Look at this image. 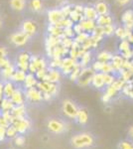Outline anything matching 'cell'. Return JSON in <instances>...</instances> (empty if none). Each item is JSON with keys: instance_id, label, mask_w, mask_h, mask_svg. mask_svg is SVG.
<instances>
[{"instance_id": "ffe728a7", "label": "cell", "mask_w": 133, "mask_h": 149, "mask_svg": "<svg viewBox=\"0 0 133 149\" xmlns=\"http://www.w3.org/2000/svg\"><path fill=\"white\" fill-rule=\"evenodd\" d=\"M37 83H38V80L35 77V74L29 73L26 74V78L23 81V86H24V88L27 90V88H31L36 86H37Z\"/></svg>"}, {"instance_id": "d590c367", "label": "cell", "mask_w": 133, "mask_h": 149, "mask_svg": "<svg viewBox=\"0 0 133 149\" xmlns=\"http://www.w3.org/2000/svg\"><path fill=\"white\" fill-rule=\"evenodd\" d=\"M14 143H15L16 146L18 147H21L24 144L26 143V137L24 136V134H18L15 138H14Z\"/></svg>"}, {"instance_id": "f5cc1de1", "label": "cell", "mask_w": 133, "mask_h": 149, "mask_svg": "<svg viewBox=\"0 0 133 149\" xmlns=\"http://www.w3.org/2000/svg\"><path fill=\"white\" fill-rule=\"evenodd\" d=\"M10 122H9L8 120H6L4 117H2L1 115H0V126H2V127H8L9 125H10Z\"/></svg>"}, {"instance_id": "816d5d0a", "label": "cell", "mask_w": 133, "mask_h": 149, "mask_svg": "<svg viewBox=\"0 0 133 149\" xmlns=\"http://www.w3.org/2000/svg\"><path fill=\"white\" fill-rule=\"evenodd\" d=\"M122 57L125 58L126 60H129L131 59V58L133 57V51L131 49L128 50V51H125V52H122Z\"/></svg>"}, {"instance_id": "f546056e", "label": "cell", "mask_w": 133, "mask_h": 149, "mask_svg": "<svg viewBox=\"0 0 133 149\" xmlns=\"http://www.w3.org/2000/svg\"><path fill=\"white\" fill-rule=\"evenodd\" d=\"M122 57L120 56H112L111 59V66H112L113 70H121L122 69V64H123Z\"/></svg>"}, {"instance_id": "d6986e66", "label": "cell", "mask_w": 133, "mask_h": 149, "mask_svg": "<svg viewBox=\"0 0 133 149\" xmlns=\"http://www.w3.org/2000/svg\"><path fill=\"white\" fill-rule=\"evenodd\" d=\"M16 86L15 84L11 81H3V97L10 98L12 93L15 91Z\"/></svg>"}, {"instance_id": "83f0119b", "label": "cell", "mask_w": 133, "mask_h": 149, "mask_svg": "<svg viewBox=\"0 0 133 149\" xmlns=\"http://www.w3.org/2000/svg\"><path fill=\"white\" fill-rule=\"evenodd\" d=\"M26 0H10V6L15 11H22L25 8Z\"/></svg>"}, {"instance_id": "be15d7a7", "label": "cell", "mask_w": 133, "mask_h": 149, "mask_svg": "<svg viewBox=\"0 0 133 149\" xmlns=\"http://www.w3.org/2000/svg\"><path fill=\"white\" fill-rule=\"evenodd\" d=\"M0 113H1V109H0Z\"/></svg>"}, {"instance_id": "b9f144b4", "label": "cell", "mask_w": 133, "mask_h": 149, "mask_svg": "<svg viewBox=\"0 0 133 149\" xmlns=\"http://www.w3.org/2000/svg\"><path fill=\"white\" fill-rule=\"evenodd\" d=\"M114 26L112 25V24H110V25H105L102 27V31H103V35H106V36H110L112 35L113 33H114Z\"/></svg>"}, {"instance_id": "681fc988", "label": "cell", "mask_w": 133, "mask_h": 149, "mask_svg": "<svg viewBox=\"0 0 133 149\" xmlns=\"http://www.w3.org/2000/svg\"><path fill=\"white\" fill-rule=\"evenodd\" d=\"M116 91L114 90V88H112V86H107V88H106V91H105V95H108L110 98L112 97H114L115 95H116Z\"/></svg>"}, {"instance_id": "91938a15", "label": "cell", "mask_w": 133, "mask_h": 149, "mask_svg": "<svg viewBox=\"0 0 133 149\" xmlns=\"http://www.w3.org/2000/svg\"><path fill=\"white\" fill-rule=\"evenodd\" d=\"M127 39H128L127 41L130 43V44H133V33H131V34H130L129 36H128Z\"/></svg>"}, {"instance_id": "44dd1931", "label": "cell", "mask_w": 133, "mask_h": 149, "mask_svg": "<svg viewBox=\"0 0 133 149\" xmlns=\"http://www.w3.org/2000/svg\"><path fill=\"white\" fill-rule=\"evenodd\" d=\"M91 84L94 88H102L104 86V81H103V74L102 73H94L93 80H91Z\"/></svg>"}, {"instance_id": "2e32d148", "label": "cell", "mask_w": 133, "mask_h": 149, "mask_svg": "<svg viewBox=\"0 0 133 149\" xmlns=\"http://www.w3.org/2000/svg\"><path fill=\"white\" fill-rule=\"evenodd\" d=\"M26 74H27L26 72L15 69V71L13 72L10 78V81H13L14 84H23V81L26 78Z\"/></svg>"}, {"instance_id": "5bb4252c", "label": "cell", "mask_w": 133, "mask_h": 149, "mask_svg": "<svg viewBox=\"0 0 133 149\" xmlns=\"http://www.w3.org/2000/svg\"><path fill=\"white\" fill-rule=\"evenodd\" d=\"M63 18L65 17L63 16L60 9H53V10H50L48 12V20H49L50 24H56L60 20H62Z\"/></svg>"}, {"instance_id": "e575fe53", "label": "cell", "mask_w": 133, "mask_h": 149, "mask_svg": "<svg viewBox=\"0 0 133 149\" xmlns=\"http://www.w3.org/2000/svg\"><path fill=\"white\" fill-rule=\"evenodd\" d=\"M5 134H6V137L7 138L14 139L17 135H18V132H17L15 127L12 125V124H10V125H9L8 127H6Z\"/></svg>"}, {"instance_id": "7c38bea8", "label": "cell", "mask_w": 133, "mask_h": 149, "mask_svg": "<svg viewBox=\"0 0 133 149\" xmlns=\"http://www.w3.org/2000/svg\"><path fill=\"white\" fill-rule=\"evenodd\" d=\"M10 100L12 102L14 103V105H22L25 102V95L21 91V88H15V91L12 93L10 97Z\"/></svg>"}, {"instance_id": "f6af8a7d", "label": "cell", "mask_w": 133, "mask_h": 149, "mask_svg": "<svg viewBox=\"0 0 133 149\" xmlns=\"http://www.w3.org/2000/svg\"><path fill=\"white\" fill-rule=\"evenodd\" d=\"M76 35L72 30V27H68V28H64L63 29V36L64 37H68V38H72Z\"/></svg>"}, {"instance_id": "8992f818", "label": "cell", "mask_w": 133, "mask_h": 149, "mask_svg": "<svg viewBox=\"0 0 133 149\" xmlns=\"http://www.w3.org/2000/svg\"><path fill=\"white\" fill-rule=\"evenodd\" d=\"M62 109L66 116L70 117V118H76L79 109L77 107L76 103L74 102H72L71 100H66L63 102Z\"/></svg>"}, {"instance_id": "52a82bcc", "label": "cell", "mask_w": 133, "mask_h": 149, "mask_svg": "<svg viewBox=\"0 0 133 149\" xmlns=\"http://www.w3.org/2000/svg\"><path fill=\"white\" fill-rule=\"evenodd\" d=\"M37 86L42 93H49L53 97H55L58 93L57 84L50 83V81H38L37 86Z\"/></svg>"}, {"instance_id": "8fae6325", "label": "cell", "mask_w": 133, "mask_h": 149, "mask_svg": "<svg viewBox=\"0 0 133 149\" xmlns=\"http://www.w3.org/2000/svg\"><path fill=\"white\" fill-rule=\"evenodd\" d=\"M22 31L30 38L37 33V25L32 20H25L22 23Z\"/></svg>"}, {"instance_id": "7bdbcfd3", "label": "cell", "mask_w": 133, "mask_h": 149, "mask_svg": "<svg viewBox=\"0 0 133 149\" xmlns=\"http://www.w3.org/2000/svg\"><path fill=\"white\" fill-rule=\"evenodd\" d=\"M122 21L123 23H128L133 21V11L127 10L124 14L122 15Z\"/></svg>"}, {"instance_id": "e7e4bbea", "label": "cell", "mask_w": 133, "mask_h": 149, "mask_svg": "<svg viewBox=\"0 0 133 149\" xmlns=\"http://www.w3.org/2000/svg\"><path fill=\"white\" fill-rule=\"evenodd\" d=\"M57 1H62V0H57Z\"/></svg>"}, {"instance_id": "4fadbf2b", "label": "cell", "mask_w": 133, "mask_h": 149, "mask_svg": "<svg viewBox=\"0 0 133 149\" xmlns=\"http://www.w3.org/2000/svg\"><path fill=\"white\" fill-rule=\"evenodd\" d=\"M60 79H61V74L58 71V69H50V71H47V74L42 81L57 84L60 81Z\"/></svg>"}, {"instance_id": "1f68e13d", "label": "cell", "mask_w": 133, "mask_h": 149, "mask_svg": "<svg viewBox=\"0 0 133 149\" xmlns=\"http://www.w3.org/2000/svg\"><path fill=\"white\" fill-rule=\"evenodd\" d=\"M68 17L71 19L74 23H78L81 20V19H84V17L81 16V13H79L78 11L74 10V9H72V11L70 12V14H69Z\"/></svg>"}, {"instance_id": "ab89813d", "label": "cell", "mask_w": 133, "mask_h": 149, "mask_svg": "<svg viewBox=\"0 0 133 149\" xmlns=\"http://www.w3.org/2000/svg\"><path fill=\"white\" fill-rule=\"evenodd\" d=\"M125 84H126V81H124L123 80H115L112 83V85H110V86H112V88H114L116 92H118V91L122 90Z\"/></svg>"}, {"instance_id": "484cf974", "label": "cell", "mask_w": 133, "mask_h": 149, "mask_svg": "<svg viewBox=\"0 0 133 149\" xmlns=\"http://www.w3.org/2000/svg\"><path fill=\"white\" fill-rule=\"evenodd\" d=\"M14 103L12 102V100L10 98L7 97H2V100H0V109H1V112L2 111H10V110L13 109Z\"/></svg>"}, {"instance_id": "11a10c76", "label": "cell", "mask_w": 133, "mask_h": 149, "mask_svg": "<svg viewBox=\"0 0 133 149\" xmlns=\"http://www.w3.org/2000/svg\"><path fill=\"white\" fill-rule=\"evenodd\" d=\"M43 93V100H47V102H49V100H52L53 95H51L49 93Z\"/></svg>"}, {"instance_id": "4316f807", "label": "cell", "mask_w": 133, "mask_h": 149, "mask_svg": "<svg viewBox=\"0 0 133 149\" xmlns=\"http://www.w3.org/2000/svg\"><path fill=\"white\" fill-rule=\"evenodd\" d=\"M76 119L79 124H86L88 120V115L86 110L84 109H78V113H77Z\"/></svg>"}, {"instance_id": "836d02e7", "label": "cell", "mask_w": 133, "mask_h": 149, "mask_svg": "<svg viewBox=\"0 0 133 149\" xmlns=\"http://www.w3.org/2000/svg\"><path fill=\"white\" fill-rule=\"evenodd\" d=\"M29 6H30V8L32 9L33 11H35V12L40 11L43 7L42 0H30Z\"/></svg>"}, {"instance_id": "74e56055", "label": "cell", "mask_w": 133, "mask_h": 149, "mask_svg": "<svg viewBox=\"0 0 133 149\" xmlns=\"http://www.w3.org/2000/svg\"><path fill=\"white\" fill-rule=\"evenodd\" d=\"M63 39L61 38V44L63 47L67 48V49H69V48H72V43H74V40H72V38H68V37H64V36H62Z\"/></svg>"}, {"instance_id": "d4e9b609", "label": "cell", "mask_w": 133, "mask_h": 149, "mask_svg": "<svg viewBox=\"0 0 133 149\" xmlns=\"http://www.w3.org/2000/svg\"><path fill=\"white\" fill-rule=\"evenodd\" d=\"M93 7L98 15H104L108 13V5L104 1H97Z\"/></svg>"}, {"instance_id": "db71d44e", "label": "cell", "mask_w": 133, "mask_h": 149, "mask_svg": "<svg viewBox=\"0 0 133 149\" xmlns=\"http://www.w3.org/2000/svg\"><path fill=\"white\" fill-rule=\"evenodd\" d=\"M5 130H6L5 127L0 126V142H1V141H4V140H5V138H6Z\"/></svg>"}, {"instance_id": "f907efd6", "label": "cell", "mask_w": 133, "mask_h": 149, "mask_svg": "<svg viewBox=\"0 0 133 149\" xmlns=\"http://www.w3.org/2000/svg\"><path fill=\"white\" fill-rule=\"evenodd\" d=\"M60 10H61L64 17H68V16H69V14H70V12L72 11V7L70 5H65V6H63Z\"/></svg>"}, {"instance_id": "7dc6e473", "label": "cell", "mask_w": 133, "mask_h": 149, "mask_svg": "<svg viewBox=\"0 0 133 149\" xmlns=\"http://www.w3.org/2000/svg\"><path fill=\"white\" fill-rule=\"evenodd\" d=\"M46 74H47V69H41L38 70L34 74H35V77L37 78L38 81H42L44 79V77L46 76Z\"/></svg>"}, {"instance_id": "7402d4cb", "label": "cell", "mask_w": 133, "mask_h": 149, "mask_svg": "<svg viewBox=\"0 0 133 149\" xmlns=\"http://www.w3.org/2000/svg\"><path fill=\"white\" fill-rule=\"evenodd\" d=\"M15 67L13 65H10L8 67H5V68H2L1 69V79L3 80V81H10V78L13 74V72L15 71Z\"/></svg>"}, {"instance_id": "c3c4849f", "label": "cell", "mask_w": 133, "mask_h": 149, "mask_svg": "<svg viewBox=\"0 0 133 149\" xmlns=\"http://www.w3.org/2000/svg\"><path fill=\"white\" fill-rule=\"evenodd\" d=\"M121 77H122V79L121 80H123L124 81H127L131 79V77H132V74H131V72L130 71H128V70H125V69H123L122 70V73H121Z\"/></svg>"}, {"instance_id": "d6a6232c", "label": "cell", "mask_w": 133, "mask_h": 149, "mask_svg": "<svg viewBox=\"0 0 133 149\" xmlns=\"http://www.w3.org/2000/svg\"><path fill=\"white\" fill-rule=\"evenodd\" d=\"M112 59V55L108 52H100V54L97 55V61L102 62V63H106V62H109Z\"/></svg>"}, {"instance_id": "6125c7cd", "label": "cell", "mask_w": 133, "mask_h": 149, "mask_svg": "<svg viewBox=\"0 0 133 149\" xmlns=\"http://www.w3.org/2000/svg\"><path fill=\"white\" fill-rule=\"evenodd\" d=\"M1 25H2V22H1V20H0V28H1Z\"/></svg>"}, {"instance_id": "5b68a950", "label": "cell", "mask_w": 133, "mask_h": 149, "mask_svg": "<svg viewBox=\"0 0 133 149\" xmlns=\"http://www.w3.org/2000/svg\"><path fill=\"white\" fill-rule=\"evenodd\" d=\"M24 95H25V100H29L30 102H40L43 100V93L37 86L27 88Z\"/></svg>"}, {"instance_id": "6f0895ef", "label": "cell", "mask_w": 133, "mask_h": 149, "mask_svg": "<svg viewBox=\"0 0 133 149\" xmlns=\"http://www.w3.org/2000/svg\"><path fill=\"white\" fill-rule=\"evenodd\" d=\"M130 1H131V0H116V2L119 5H126Z\"/></svg>"}, {"instance_id": "e0dca14e", "label": "cell", "mask_w": 133, "mask_h": 149, "mask_svg": "<svg viewBox=\"0 0 133 149\" xmlns=\"http://www.w3.org/2000/svg\"><path fill=\"white\" fill-rule=\"evenodd\" d=\"M8 51L5 47L0 46V68H5L10 66V60L8 59Z\"/></svg>"}, {"instance_id": "03108f58", "label": "cell", "mask_w": 133, "mask_h": 149, "mask_svg": "<svg viewBox=\"0 0 133 149\" xmlns=\"http://www.w3.org/2000/svg\"><path fill=\"white\" fill-rule=\"evenodd\" d=\"M132 51H133V50H132Z\"/></svg>"}, {"instance_id": "277c9868", "label": "cell", "mask_w": 133, "mask_h": 149, "mask_svg": "<svg viewBox=\"0 0 133 149\" xmlns=\"http://www.w3.org/2000/svg\"><path fill=\"white\" fill-rule=\"evenodd\" d=\"M47 68V63L43 58L37 57V56H31L30 61H29V67L28 72L31 74H35L38 70L46 69Z\"/></svg>"}, {"instance_id": "30bf717a", "label": "cell", "mask_w": 133, "mask_h": 149, "mask_svg": "<svg viewBox=\"0 0 133 149\" xmlns=\"http://www.w3.org/2000/svg\"><path fill=\"white\" fill-rule=\"evenodd\" d=\"M47 127L51 132L57 133V134L63 133V132L65 131V129H66V126H65L64 122L56 118L50 119L47 123Z\"/></svg>"}, {"instance_id": "9c48e42d", "label": "cell", "mask_w": 133, "mask_h": 149, "mask_svg": "<svg viewBox=\"0 0 133 149\" xmlns=\"http://www.w3.org/2000/svg\"><path fill=\"white\" fill-rule=\"evenodd\" d=\"M28 40H29V37L23 32V31L15 32L10 36V42L16 47H22L24 45H26Z\"/></svg>"}, {"instance_id": "cb8c5ba5", "label": "cell", "mask_w": 133, "mask_h": 149, "mask_svg": "<svg viewBox=\"0 0 133 149\" xmlns=\"http://www.w3.org/2000/svg\"><path fill=\"white\" fill-rule=\"evenodd\" d=\"M112 22H113L112 18H111L108 14L98 15L97 19L95 20L96 26H100V27H103V26H105V25H110V24H112Z\"/></svg>"}, {"instance_id": "ac0fdd59", "label": "cell", "mask_w": 133, "mask_h": 149, "mask_svg": "<svg viewBox=\"0 0 133 149\" xmlns=\"http://www.w3.org/2000/svg\"><path fill=\"white\" fill-rule=\"evenodd\" d=\"M79 24L81 25V29H83L84 32L86 33H89V32H93V29L95 28L96 24L95 21L93 20H88V19H81V21L79 22Z\"/></svg>"}, {"instance_id": "3957f363", "label": "cell", "mask_w": 133, "mask_h": 149, "mask_svg": "<svg viewBox=\"0 0 133 149\" xmlns=\"http://www.w3.org/2000/svg\"><path fill=\"white\" fill-rule=\"evenodd\" d=\"M95 72L93 71V68H89V67H86V68H81V73L78 78V83L79 86H88L89 84H91V80H93V77Z\"/></svg>"}, {"instance_id": "f1b7e54d", "label": "cell", "mask_w": 133, "mask_h": 149, "mask_svg": "<svg viewBox=\"0 0 133 149\" xmlns=\"http://www.w3.org/2000/svg\"><path fill=\"white\" fill-rule=\"evenodd\" d=\"M48 32L51 36H54V37L61 38L63 36V29L53 24H50V26L48 27Z\"/></svg>"}, {"instance_id": "6da1fadb", "label": "cell", "mask_w": 133, "mask_h": 149, "mask_svg": "<svg viewBox=\"0 0 133 149\" xmlns=\"http://www.w3.org/2000/svg\"><path fill=\"white\" fill-rule=\"evenodd\" d=\"M71 143L72 147L77 149L89 147L93 144V137L89 133H79L72 136Z\"/></svg>"}, {"instance_id": "8d00e7d4", "label": "cell", "mask_w": 133, "mask_h": 149, "mask_svg": "<svg viewBox=\"0 0 133 149\" xmlns=\"http://www.w3.org/2000/svg\"><path fill=\"white\" fill-rule=\"evenodd\" d=\"M88 37H89V34H88V33L83 32V33H81V34H78V35H77L76 39H75L74 41H75V42L78 43V44L81 45V44H83V43L84 42V41L88 39Z\"/></svg>"}, {"instance_id": "f35d334b", "label": "cell", "mask_w": 133, "mask_h": 149, "mask_svg": "<svg viewBox=\"0 0 133 149\" xmlns=\"http://www.w3.org/2000/svg\"><path fill=\"white\" fill-rule=\"evenodd\" d=\"M113 68L111 66V64L109 62H106V63H102V67H101L100 72L102 74H109V73H113Z\"/></svg>"}, {"instance_id": "680465c9", "label": "cell", "mask_w": 133, "mask_h": 149, "mask_svg": "<svg viewBox=\"0 0 133 149\" xmlns=\"http://www.w3.org/2000/svg\"><path fill=\"white\" fill-rule=\"evenodd\" d=\"M3 97V81H0V100Z\"/></svg>"}, {"instance_id": "4dcf8cb0", "label": "cell", "mask_w": 133, "mask_h": 149, "mask_svg": "<svg viewBox=\"0 0 133 149\" xmlns=\"http://www.w3.org/2000/svg\"><path fill=\"white\" fill-rule=\"evenodd\" d=\"M91 54L88 51H86L84 53V55L81 57V62H79V66H81V68H86V67H88V65L89 64V62H91Z\"/></svg>"}, {"instance_id": "7a4b0ae2", "label": "cell", "mask_w": 133, "mask_h": 149, "mask_svg": "<svg viewBox=\"0 0 133 149\" xmlns=\"http://www.w3.org/2000/svg\"><path fill=\"white\" fill-rule=\"evenodd\" d=\"M11 124L16 128L18 134H25L31 128V122L26 116L23 117H13Z\"/></svg>"}, {"instance_id": "ba28073f", "label": "cell", "mask_w": 133, "mask_h": 149, "mask_svg": "<svg viewBox=\"0 0 133 149\" xmlns=\"http://www.w3.org/2000/svg\"><path fill=\"white\" fill-rule=\"evenodd\" d=\"M30 55L27 52H20L17 57L16 61V69L21 70L27 73L28 67H29V61H30Z\"/></svg>"}, {"instance_id": "bcb514c9", "label": "cell", "mask_w": 133, "mask_h": 149, "mask_svg": "<svg viewBox=\"0 0 133 149\" xmlns=\"http://www.w3.org/2000/svg\"><path fill=\"white\" fill-rule=\"evenodd\" d=\"M119 149H133V142L129 140L121 141L119 144Z\"/></svg>"}, {"instance_id": "94428289", "label": "cell", "mask_w": 133, "mask_h": 149, "mask_svg": "<svg viewBox=\"0 0 133 149\" xmlns=\"http://www.w3.org/2000/svg\"><path fill=\"white\" fill-rule=\"evenodd\" d=\"M128 133H129V136H130V137H131V138L133 139V125H132V126H130Z\"/></svg>"}, {"instance_id": "ee69618b", "label": "cell", "mask_w": 133, "mask_h": 149, "mask_svg": "<svg viewBox=\"0 0 133 149\" xmlns=\"http://www.w3.org/2000/svg\"><path fill=\"white\" fill-rule=\"evenodd\" d=\"M119 50L121 51V53L130 50V43L126 39H123L119 44Z\"/></svg>"}, {"instance_id": "603a6c76", "label": "cell", "mask_w": 133, "mask_h": 149, "mask_svg": "<svg viewBox=\"0 0 133 149\" xmlns=\"http://www.w3.org/2000/svg\"><path fill=\"white\" fill-rule=\"evenodd\" d=\"M10 113L13 117H23L26 116L25 105H14L13 109L10 110Z\"/></svg>"}, {"instance_id": "60d3db41", "label": "cell", "mask_w": 133, "mask_h": 149, "mask_svg": "<svg viewBox=\"0 0 133 149\" xmlns=\"http://www.w3.org/2000/svg\"><path fill=\"white\" fill-rule=\"evenodd\" d=\"M115 81L113 74L109 73V74H103V81H104L105 86H110L112 85V83Z\"/></svg>"}, {"instance_id": "9a60e30c", "label": "cell", "mask_w": 133, "mask_h": 149, "mask_svg": "<svg viewBox=\"0 0 133 149\" xmlns=\"http://www.w3.org/2000/svg\"><path fill=\"white\" fill-rule=\"evenodd\" d=\"M83 15L84 19H88V20H93L95 21L98 17V14L96 13L95 9L93 6H84Z\"/></svg>"}, {"instance_id": "9f6ffc18", "label": "cell", "mask_w": 133, "mask_h": 149, "mask_svg": "<svg viewBox=\"0 0 133 149\" xmlns=\"http://www.w3.org/2000/svg\"><path fill=\"white\" fill-rule=\"evenodd\" d=\"M74 10H76V11H78L79 13H81V14H83L84 6H81V5H76V6L74 7Z\"/></svg>"}]
</instances>
